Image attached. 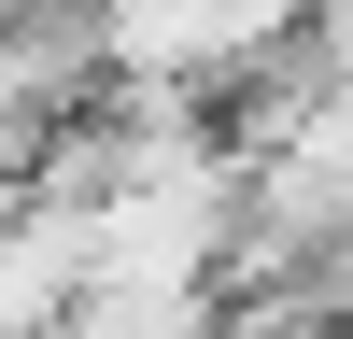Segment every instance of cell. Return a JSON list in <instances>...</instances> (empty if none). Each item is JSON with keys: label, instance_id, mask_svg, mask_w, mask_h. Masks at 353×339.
I'll return each instance as SVG.
<instances>
[{"label": "cell", "instance_id": "6da1fadb", "mask_svg": "<svg viewBox=\"0 0 353 339\" xmlns=\"http://www.w3.org/2000/svg\"><path fill=\"white\" fill-rule=\"evenodd\" d=\"M297 28L311 0H85L99 99H184V113H226Z\"/></svg>", "mask_w": 353, "mask_h": 339}, {"label": "cell", "instance_id": "7a4b0ae2", "mask_svg": "<svg viewBox=\"0 0 353 339\" xmlns=\"http://www.w3.org/2000/svg\"><path fill=\"white\" fill-rule=\"evenodd\" d=\"M57 339H226V297L212 282H85Z\"/></svg>", "mask_w": 353, "mask_h": 339}]
</instances>
